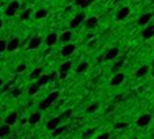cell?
<instances>
[{
	"instance_id": "31",
	"label": "cell",
	"mask_w": 154,
	"mask_h": 139,
	"mask_svg": "<svg viewBox=\"0 0 154 139\" xmlns=\"http://www.w3.org/2000/svg\"><path fill=\"white\" fill-rule=\"evenodd\" d=\"M123 64H124V60H119L117 63H116L115 65H113V71H117V70H120V68L123 67Z\"/></svg>"
},
{
	"instance_id": "38",
	"label": "cell",
	"mask_w": 154,
	"mask_h": 139,
	"mask_svg": "<svg viewBox=\"0 0 154 139\" xmlns=\"http://www.w3.org/2000/svg\"><path fill=\"white\" fill-rule=\"evenodd\" d=\"M123 100V94H119V95H116V98H115V101L116 102H120V101Z\"/></svg>"
},
{
	"instance_id": "5",
	"label": "cell",
	"mask_w": 154,
	"mask_h": 139,
	"mask_svg": "<svg viewBox=\"0 0 154 139\" xmlns=\"http://www.w3.org/2000/svg\"><path fill=\"white\" fill-rule=\"evenodd\" d=\"M150 121H151L150 115H142L138 120H136V125H138V127H146Z\"/></svg>"
},
{
	"instance_id": "2",
	"label": "cell",
	"mask_w": 154,
	"mask_h": 139,
	"mask_svg": "<svg viewBox=\"0 0 154 139\" xmlns=\"http://www.w3.org/2000/svg\"><path fill=\"white\" fill-rule=\"evenodd\" d=\"M124 74H122V72H117V74H115L112 77V79H110V86H119L122 85L123 82H124Z\"/></svg>"
},
{
	"instance_id": "29",
	"label": "cell",
	"mask_w": 154,
	"mask_h": 139,
	"mask_svg": "<svg viewBox=\"0 0 154 139\" xmlns=\"http://www.w3.org/2000/svg\"><path fill=\"white\" fill-rule=\"evenodd\" d=\"M97 109H98V104H92V105H89V107L86 108V112L87 113H94Z\"/></svg>"
},
{
	"instance_id": "41",
	"label": "cell",
	"mask_w": 154,
	"mask_h": 139,
	"mask_svg": "<svg viewBox=\"0 0 154 139\" xmlns=\"http://www.w3.org/2000/svg\"><path fill=\"white\" fill-rule=\"evenodd\" d=\"M56 77H57V74H56V72H52V74H50V80L56 79Z\"/></svg>"
},
{
	"instance_id": "9",
	"label": "cell",
	"mask_w": 154,
	"mask_h": 139,
	"mask_svg": "<svg viewBox=\"0 0 154 139\" xmlns=\"http://www.w3.org/2000/svg\"><path fill=\"white\" fill-rule=\"evenodd\" d=\"M130 15V7H123V8L119 10L117 15H116V18L119 19V21H122V19H125Z\"/></svg>"
},
{
	"instance_id": "18",
	"label": "cell",
	"mask_w": 154,
	"mask_h": 139,
	"mask_svg": "<svg viewBox=\"0 0 154 139\" xmlns=\"http://www.w3.org/2000/svg\"><path fill=\"white\" fill-rule=\"evenodd\" d=\"M149 72V67L147 65H142V67L138 70V71L135 72V77H138V78H142V77H145L146 74Z\"/></svg>"
},
{
	"instance_id": "1",
	"label": "cell",
	"mask_w": 154,
	"mask_h": 139,
	"mask_svg": "<svg viewBox=\"0 0 154 139\" xmlns=\"http://www.w3.org/2000/svg\"><path fill=\"white\" fill-rule=\"evenodd\" d=\"M18 8H19V3L14 0V2L10 3L8 7L6 8V15L7 17H12V15H15V12L18 11Z\"/></svg>"
},
{
	"instance_id": "26",
	"label": "cell",
	"mask_w": 154,
	"mask_h": 139,
	"mask_svg": "<svg viewBox=\"0 0 154 139\" xmlns=\"http://www.w3.org/2000/svg\"><path fill=\"white\" fill-rule=\"evenodd\" d=\"M41 74H42V68H36V70H33V72L30 74V78H32V79H37Z\"/></svg>"
},
{
	"instance_id": "44",
	"label": "cell",
	"mask_w": 154,
	"mask_h": 139,
	"mask_svg": "<svg viewBox=\"0 0 154 139\" xmlns=\"http://www.w3.org/2000/svg\"><path fill=\"white\" fill-rule=\"evenodd\" d=\"M2 86H3V80L0 79V87H2Z\"/></svg>"
},
{
	"instance_id": "39",
	"label": "cell",
	"mask_w": 154,
	"mask_h": 139,
	"mask_svg": "<svg viewBox=\"0 0 154 139\" xmlns=\"http://www.w3.org/2000/svg\"><path fill=\"white\" fill-rule=\"evenodd\" d=\"M83 2H85V0H75V6H82L83 4Z\"/></svg>"
},
{
	"instance_id": "14",
	"label": "cell",
	"mask_w": 154,
	"mask_h": 139,
	"mask_svg": "<svg viewBox=\"0 0 154 139\" xmlns=\"http://www.w3.org/2000/svg\"><path fill=\"white\" fill-rule=\"evenodd\" d=\"M153 36H154V26H153V25H151V26H149V27H146V29L143 30V33H142V37H143V38H146V40L151 38Z\"/></svg>"
},
{
	"instance_id": "21",
	"label": "cell",
	"mask_w": 154,
	"mask_h": 139,
	"mask_svg": "<svg viewBox=\"0 0 154 139\" xmlns=\"http://www.w3.org/2000/svg\"><path fill=\"white\" fill-rule=\"evenodd\" d=\"M64 131H67V125H63V127H56L53 130V132H52V136H53V138H56V136L62 135Z\"/></svg>"
},
{
	"instance_id": "34",
	"label": "cell",
	"mask_w": 154,
	"mask_h": 139,
	"mask_svg": "<svg viewBox=\"0 0 154 139\" xmlns=\"http://www.w3.org/2000/svg\"><path fill=\"white\" fill-rule=\"evenodd\" d=\"M7 48V41H4V40H0V53L3 52V50H6Z\"/></svg>"
},
{
	"instance_id": "27",
	"label": "cell",
	"mask_w": 154,
	"mask_h": 139,
	"mask_svg": "<svg viewBox=\"0 0 154 139\" xmlns=\"http://www.w3.org/2000/svg\"><path fill=\"white\" fill-rule=\"evenodd\" d=\"M38 87H40V86L37 85V83H36V85H32V86H30V87H29V90H27V93H29V95H34V94H36V93L38 92Z\"/></svg>"
},
{
	"instance_id": "45",
	"label": "cell",
	"mask_w": 154,
	"mask_h": 139,
	"mask_svg": "<svg viewBox=\"0 0 154 139\" xmlns=\"http://www.w3.org/2000/svg\"><path fill=\"white\" fill-rule=\"evenodd\" d=\"M89 2H90V3H93V2H95V0H89Z\"/></svg>"
},
{
	"instance_id": "20",
	"label": "cell",
	"mask_w": 154,
	"mask_h": 139,
	"mask_svg": "<svg viewBox=\"0 0 154 139\" xmlns=\"http://www.w3.org/2000/svg\"><path fill=\"white\" fill-rule=\"evenodd\" d=\"M10 131H11V128H10L8 124H4L0 127V138H3V136H7L10 134Z\"/></svg>"
},
{
	"instance_id": "42",
	"label": "cell",
	"mask_w": 154,
	"mask_h": 139,
	"mask_svg": "<svg viewBox=\"0 0 154 139\" xmlns=\"http://www.w3.org/2000/svg\"><path fill=\"white\" fill-rule=\"evenodd\" d=\"M112 110H113V107H109V108H108L107 112H112Z\"/></svg>"
},
{
	"instance_id": "19",
	"label": "cell",
	"mask_w": 154,
	"mask_h": 139,
	"mask_svg": "<svg viewBox=\"0 0 154 139\" xmlns=\"http://www.w3.org/2000/svg\"><path fill=\"white\" fill-rule=\"evenodd\" d=\"M57 98H59V92H52V93H50L49 95H48L47 98H45V100H47L48 102H49L50 105H52V104H53L55 101L57 100Z\"/></svg>"
},
{
	"instance_id": "24",
	"label": "cell",
	"mask_w": 154,
	"mask_h": 139,
	"mask_svg": "<svg viewBox=\"0 0 154 139\" xmlns=\"http://www.w3.org/2000/svg\"><path fill=\"white\" fill-rule=\"evenodd\" d=\"M71 37H72V33L71 32H64L62 34V37H60V40H62L63 42H68L70 40H71Z\"/></svg>"
},
{
	"instance_id": "4",
	"label": "cell",
	"mask_w": 154,
	"mask_h": 139,
	"mask_svg": "<svg viewBox=\"0 0 154 139\" xmlns=\"http://www.w3.org/2000/svg\"><path fill=\"white\" fill-rule=\"evenodd\" d=\"M83 21H85V14H83V12H80V14H78L77 17H75V18L71 21V23H70V27H71V29H75V27L79 26V25L82 23Z\"/></svg>"
},
{
	"instance_id": "17",
	"label": "cell",
	"mask_w": 154,
	"mask_h": 139,
	"mask_svg": "<svg viewBox=\"0 0 154 139\" xmlns=\"http://www.w3.org/2000/svg\"><path fill=\"white\" fill-rule=\"evenodd\" d=\"M97 23H98L97 17H90V18L86 19V27L87 29H93V27H95Z\"/></svg>"
},
{
	"instance_id": "13",
	"label": "cell",
	"mask_w": 154,
	"mask_h": 139,
	"mask_svg": "<svg viewBox=\"0 0 154 139\" xmlns=\"http://www.w3.org/2000/svg\"><path fill=\"white\" fill-rule=\"evenodd\" d=\"M50 82V75H40L38 78H37V85L38 86H45L47 83Z\"/></svg>"
},
{
	"instance_id": "25",
	"label": "cell",
	"mask_w": 154,
	"mask_h": 139,
	"mask_svg": "<svg viewBox=\"0 0 154 139\" xmlns=\"http://www.w3.org/2000/svg\"><path fill=\"white\" fill-rule=\"evenodd\" d=\"M47 15H48V11H47V10L41 8V10H38V11L36 12V19H42V18H45Z\"/></svg>"
},
{
	"instance_id": "3",
	"label": "cell",
	"mask_w": 154,
	"mask_h": 139,
	"mask_svg": "<svg viewBox=\"0 0 154 139\" xmlns=\"http://www.w3.org/2000/svg\"><path fill=\"white\" fill-rule=\"evenodd\" d=\"M19 42H21V41H19L18 37H14V38H12L10 42H7V48H6V49L8 50V52H14V50H17L19 48Z\"/></svg>"
},
{
	"instance_id": "46",
	"label": "cell",
	"mask_w": 154,
	"mask_h": 139,
	"mask_svg": "<svg viewBox=\"0 0 154 139\" xmlns=\"http://www.w3.org/2000/svg\"><path fill=\"white\" fill-rule=\"evenodd\" d=\"M151 65H153V68H154V60H153V64H151Z\"/></svg>"
},
{
	"instance_id": "47",
	"label": "cell",
	"mask_w": 154,
	"mask_h": 139,
	"mask_svg": "<svg viewBox=\"0 0 154 139\" xmlns=\"http://www.w3.org/2000/svg\"><path fill=\"white\" fill-rule=\"evenodd\" d=\"M153 77H154V72H153Z\"/></svg>"
},
{
	"instance_id": "7",
	"label": "cell",
	"mask_w": 154,
	"mask_h": 139,
	"mask_svg": "<svg viewBox=\"0 0 154 139\" xmlns=\"http://www.w3.org/2000/svg\"><path fill=\"white\" fill-rule=\"evenodd\" d=\"M57 40H59V37H57L56 33H49L47 36V38H45V44H47L48 47H53L57 42Z\"/></svg>"
},
{
	"instance_id": "6",
	"label": "cell",
	"mask_w": 154,
	"mask_h": 139,
	"mask_svg": "<svg viewBox=\"0 0 154 139\" xmlns=\"http://www.w3.org/2000/svg\"><path fill=\"white\" fill-rule=\"evenodd\" d=\"M74 50H75V45H72V44H65L64 47L62 48V56H64V57L70 56V55L74 53Z\"/></svg>"
},
{
	"instance_id": "40",
	"label": "cell",
	"mask_w": 154,
	"mask_h": 139,
	"mask_svg": "<svg viewBox=\"0 0 154 139\" xmlns=\"http://www.w3.org/2000/svg\"><path fill=\"white\" fill-rule=\"evenodd\" d=\"M60 79H65L67 78V72H60Z\"/></svg>"
},
{
	"instance_id": "43",
	"label": "cell",
	"mask_w": 154,
	"mask_h": 139,
	"mask_svg": "<svg viewBox=\"0 0 154 139\" xmlns=\"http://www.w3.org/2000/svg\"><path fill=\"white\" fill-rule=\"evenodd\" d=\"M2 26H3V22H2V19H0V29H2Z\"/></svg>"
},
{
	"instance_id": "16",
	"label": "cell",
	"mask_w": 154,
	"mask_h": 139,
	"mask_svg": "<svg viewBox=\"0 0 154 139\" xmlns=\"http://www.w3.org/2000/svg\"><path fill=\"white\" fill-rule=\"evenodd\" d=\"M117 55H119V49L117 48H112V49H109L107 52V55H105V60H112V59H115Z\"/></svg>"
},
{
	"instance_id": "33",
	"label": "cell",
	"mask_w": 154,
	"mask_h": 139,
	"mask_svg": "<svg viewBox=\"0 0 154 139\" xmlns=\"http://www.w3.org/2000/svg\"><path fill=\"white\" fill-rule=\"evenodd\" d=\"M71 115H72V110H71V109H67L62 116H59V117H60V119H68Z\"/></svg>"
},
{
	"instance_id": "37",
	"label": "cell",
	"mask_w": 154,
	"mask_h": 139,
	"mask_svg": "<svg viewBox=\"0 0 154 139\" xmlns=\"http://www.w3.org/2000/svg\"><path fill=\"white\" fill-rule=\"evenodd\" d=\"M21 93H22L21 89H15L14 92H12V95H14V97H18V95H21Z\"/></svg>"
},
{
	"instance_id": "22",
	"label": "cell",
	"mask_w": 154,
	"mask_h": 139,
	"mask_svg": "<svg viewBox=\"0 0 154 139\" xmlns=\"http://www.w3.org/2000/svg\"><path fill=\"white\" fill-rule=\"evenodd\" d=\"M71 65H72V62H70V60L64 62L62 65H60V72H68L70 68H71Z\"/></svg>"
},
{
	"instance_id": "15",
	"label": "cell",
	"mask_w": 154,
	"mask_h": 139,
	"mask_svg": "<svg viewBox=\"0 0 154 139\" xmlns=\"http://www.w3.org/2000/svg\"><path fill=\"white\" fill-rule=\"evenodd\" d=\"M151 17H153V14H143L142 17H140L139 19H138V25H139V26H143V25H147L149 22H150Z\"/></svg>"
},
{
	"instance_id": "8",
	"label": "cell",
	"mask_w": 154,
	"mask_h": 139,
	"mask_svg": "<svg viewBox=\"0 0 154 139\" xmlns=\"http://www.w3.org/2000/svg\"><path fill=\"white\" fill-rule=\"evenodd\" d=\"M60 121H62V119H60V117H53V119H50V120L47 123V128H48L49 131H53L56 127H59Z\"/></svg>"
},
{
	"instance_id": "12",
	"label": "cell",
	"mask_w": 154,
	"mask_h": 139,
	"mask_svg": "<svg viewBox=\"0 0 154 139\" xmlns=\"http://www.w3.org/2000/svg\"><path fill=\"white\" fill-rule=\"evenodd\" d=\"M40 120H41V113L36 112V113H33V115L27 119V123H29V124H32V125H34V124H37Z\"/></svg>"
},
{
	"instance_id": "36",
	"label": "cell",
	"mask_w": 154,
	"mask_h": 139,
	"mask_svg": "<svg viewBox=\"0 0 154 139\" xmlns=\"http://www.w3.org/2000/svg\"><path fill=\"white\" fill-rule=\"evenodd\" d=\"M109 138H110V134L109 132H105V134L98 135V139H109Z\"/></svg>"
},
{
	"instance_id": "48",
	"label": "cell",
	"mask_w": 154,
	"mask_h": 139,
	"mask_svg": "<svg viewBox=\"0 0 154 139\" xmlns=\"http://www.w3.org/2000/svg\"><path fill=\"white\" fill-rule=\"evenodd\" d=\"M153 138H154V135H153Z\"/></svg>"
},
{
	"instance_id": "35",
	"label": "cell",
	"mask_w": 154,
	"mask_h": 139,
	"mask_svg": "<svg viewBox=\"0 0 154 139\" xmlns=\"http://www.w3.org/2000/svg\"><path fill=\"white\" fill-rule=\"evenodd\" d=\"M25 70H26V64H25V63H21V64L17 67V72H23Z\"/></svg>"
},
{
	"instance_id": "30",
	"label": "cell",
	"mask_w": 154,
	"mask_h": 139,
	"mask_svg": "<svg viewBox=\"0 0 154 139\" xmlns=\"http://www.w3.org/2000/svg\"><path fill=\"white\" fill-rule=\"evenodd\" d=\"M30 15H32V10H30V8H27V10H25V11L22 12L21 18H22V19H25V21H26V19H29V18H30Z\"/></svg>"
},
{
	"instance_id": "23",
	"label": "cell",
	"mask_w": 154,
	"mask_h": 139,
	"mask_svg": "<svg viewBox=\"0 0 154 139\" xmlns=\"http://www.w3.org/2000/svg\"><path fill=\"white\" fill-rule=\"evenodd\" d=\"M89 68V64H87L86 62H82L77 67V74H82V72H85Z\"/></svg>"
},
{
	"instance_id": "32",
	"label": "cell",
	"mask_w": 154,
	"mask_h": 139,
	"mask_svg": "<svg viewBox=\"0 0 154 139\" xmlns=\"http://www.w3.org/2000/svg\"><path fill=\"white\" fill-rule=\"evenodd\" d=\"M128 124L127 123H116L115 124V130H123V128H127Z\"/></svg>"
},
{
	"instance_id": "28",
	"label": "cell",
	"mask_w": 154,
	"mask_h": 139,
	"mask_svg": "<svg viewBox=\"0 0 154 139\" xmlns=\"http://www.w3.org/2000/svg\"><path fill=\"white\" fill-rule=\"evenodd\" d=\"M50 107V104L48 102L47 100H44V101H41V102L38 104V109L40 110H45V109H48V108Z\"/></svg>"
},
{
	"instance_id": "49",
	"label": "cell",
	"mask_w": 154,
	"mask_h": 139,
	"mask_svg": "<svg viewBox=\"0 0 154 139\" xmlns=\"http://www.w3.org/2000/svg\"><path fill=\"white\" fill-rule=\"evenodd\" d=\"M153 26H154V25H153Z\"/></svg>"
},
{
	"instance_id": "10",
	"label": "cell",
	"mask_w": 154,
	"mask_h": 139,
	"mask_svg": "<svg viewBox=\"0 0 154 139\" xmlns=\"http://www.w3.org/2000/svg\"><path fill=\"white\" fill-rule=\"evenodd\" d=\"M17 120H18V113L17 112H11L6 119H4L6 124H8V125H14L15 123H17Z\"/></svg>"
},
{
	"instance_id": "11",
	"label": "cell",
	"mask_w": 154,
	"mask_h": 139,
	"mask_svg": "<svg viewBox=\"0 0 154 139\" xmlns=\"http://www.w3.org/2000/svg\"><path fill=\"white\" fill-rule=\"evenodd\" d=\"M40 45H41V38H40V37H33V38L29 41V45H27V48L33 50V49H37Z\"/></svg>"
}]
</instances>
